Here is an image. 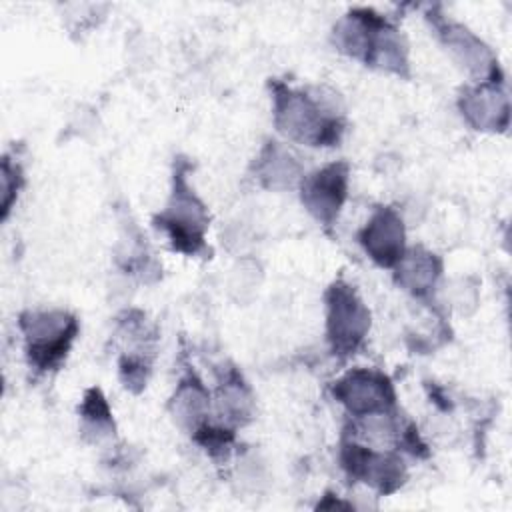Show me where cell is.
I'll use <instances>...</instances> for the list:
<instances>
[{"instance_id":"obj_4","label":"cell","mask_w":512,"mask_h":512,"mask_svg":"<svg viewBox=\"0 0 512 512\" xmlns=\"http://www.w3.org/2000/svg\"><path fill=\"white\" fill-rule=\"evenodd\" d=\"M326 302V340L338 358L352 356L370 332L372 316L354 286L336 280L324 294Z\"/></svg>"},{"instance_id":"obj_12","label":"cell","mask_w":512,"mask_h":512,"mask_svg":"<svg viewBox=\"0 0 512 512\" xmlns=\"http://www.w3.org/2000/svg\"><path fill=\"white\" fill-rule=\"evenodd\" d=\"M254 174L264 188L286 192L300 186L304 166L288 146L278 140H268L254 162Z\"/></svg>"},{"instance_id":"obj_5","label":"cell","mask_w":512,"mask_h":512,"mask_svg":"<svg viewBox=\"0 0 512 512\" xmlns=\"http://www.w3.org/2000/svg\"><path fill=\"white\" fill-rule=\"evenodd\" d=\"M332 396L354 418L392 412L396 408V392L390 378L372 368H354L332 384Z\"/></svg>"},{"instance_id":"obj_11","label":"cell","mask_w":512,"mask_h":512,"mask_svg":"<svg viewBox=\"0 0 512 512\" xmlns=\"http://www.w3.org/2000/svg\"><path fill=\"white\" fill-rule=\"evenodd\" d=\"M388 22L386 16L372 8H352L334 24L332 42L338 52L368 64L376 40Z\"/></svg>"},{"instance_id":"obj_2","label":"cell","mask_w":512,"mask_h":512,"mask_svg":"<svg viewBox=\"0 0 512 512\" xmlns=\"http://www.w3.org/2000/svg\"><path fill=\"white\" fill-rule=\"evenodd\" d=\"M208 222L210 214L188 184L186 170L176 168L170 198L154 216V226L168 236L174 250L186 256H198L206 250Z\"/></svg>"},{"instance_id":"obj_6","label":"cell","mask_w":512,"mask_h":512,"mask_svg":"<svg viewBox=\"0 0 512 512\" xmlns=\"http://www.w3.org/2000/svg\"><path fill=\"white\" fill-rule=\"evenodd\" d=\"M350 166L344 160L330 162L300 182V200L306 212L324 228H332L348 198Z\"/></svg>"},{"instance_id":"obj_18","label":"cell","mask_w":512,"mask_h":512,"mask_svg":"<svg viewBox=\"0 0 512 512\" xmlns=\"http://www.w3.org/2000/svg\"><path fill=\"white\" fill-rule=\"evenodd\" d=\"M2 220L8 218L12 204L16 202L18 190L22 188V168L8 156L2 158Z\"/></svg>"},{"instance_id":"obj_16","label":"cell","mask_w":512,"mask_h":512,"mask_svg":"<svg viewBox=\"0 0 512 512\" xmlns=\"http://www.w3.org/2000/svg\"><path fill=\"white\" fill-rule=\"evenodd\" d=\"M80 420H82V434L86 440L102 442L114 436V430H116L114 418L100 388L86 390L80 404Z\"/></svg>"},{"instance_id":"obj_1","label":"cell","mask_w":512,"mask_h":512,"mask_svg":"<svg viewBox=\"0 0 512 512\" xmlns=\"http://www.w3.org/2000/svg\"><path fill=\"white\" fill-rule=\"evenodd\" d=\"M272 116L274 126L286 138L306 146H336L344 134L342 100L334 90L316 86L294 90L274 80Z\"/></svg>"},{"instance_id":"obj_7","label":"cell","mask_w":512,"mask_h":512,"mask_svg":"<svg viewBox=\"0 0 512 512\" xmlns=\"http://www.w3.org/2000/svg\"><path fill=\"white\" fill-rule=\"evenodd\" d=\"M340 464L350 478L362 480L382 494L394 492L406 480V466L398 454L380 452L354 438L342 440Z\"/></svg>"},{"instance_id":"obj_3","label":"cell","mask_w":512,"mask_h":512,"mask_svg":"<svg viewBox=\"0 0 512 512\" xmlns=\"http://www.w3.org/2000/svg\"><path fill=\"white\" fill-rule=\"evenodd\" d=\"M28 364L38 372L56 370L78 334V320L66 310H26L20 314Z\"/></svg>"},{"instance_id":"obj_15","label":"cell","mask_w":512,"mask_h":512,"mask_svg":"<svg viewBox=\"0 0 512 512\" xmlns=\"http://www.w3.org/2000/svg\"><path fill=\"white\" fill-rule=\"evenodd\" d=\"M212 412L226 428H238L254 416V396L236 370H228L212 398Z\"/></svg>"},{"instance_id":"obj_10","label":"cell","mask_w":512,"mask_h":512,"mask_svg":"<svg viewBox=\"0 0 512 512\" xmlns=\"http://www.w3.org/2000/svg\"><path fill=\"white\" fill-rule=\"evenodd\" d=\"M358 242L374 264L394 268L406 252V228L400 212L392 206L376 208L358 232Z\"/></svg>"},{"instance_id":"obj_8","label":"cell","mask_w":512,"mask_h":512,"mask_svg":"<svg viewBox=\"0 0 512 512\" xmlns=\"http://www.w3.org/2000/svg\"><path fill=\"white\" fill-rule=\"evenodd\" d=\"M436 30L438 40L450 52V56L466 68L476 82L480 80H500L498 60L488 44H484L470 28L460 22H454L442 14L426 16Z\"/></svg>"},{"instance_id":"obj_17","label":"cell","mask_w":512,"mask_h":512,"mask_svg":"<svg viewBox=\"0 0 512 512\" xmlns=\"http://www.w3.org/2000/svg\"><path fill=\"white\" fill-rule=\"evenodd\" d=\"M150 358H148V350H130L126 352L120 362H118V368H120V380L122 384L126 386V390L138 394L146 388V382H148V376H150Z\"/></svg>"},{"instance_id":"obj_14","label":"cell","mask_w":512,"mask_h":512,"mask_svg":"<svg viewBox=\"0 0 512 512\" xmlns=\"http://www.w3.org/2000/svg\"><path fill=\"white\" fill-rule=\"evenodd\" d=\"M168 408L176 426L194 434L200 426L208 422V416L212 412V398L202 380L194 374H188L176 386Z\"/></svg>"},{"instance_id":"obj_13","label":"cell","mask_w":512,"mask_h":512,"mask_svg":"<svg viewBox=\"0 0 512 512\" xmlns=\"http://www.w3.org/2000/svg\"><path fill=\"white\" fill-rule=\"evenodd\" d=\"M392 270L394 282L402 290L410 292L414 298H426L440 280L442 260L434 252L422 246H414L406 248Z\"/></svg>"},{"instance_id":"obj_9","label":"cell","mask_w":512,"mask_h":512,"mask_svg":"<svg viewBox=\"0 0 512 512\" xmlns=\"http://www.w3.org/2000/svg\"><path fill=\"white\" fill-rule=\"evenodd\" d=\"M462 118L480 132H506L510 126V98L502 80H480L458 96Z\"/></svg>"}]
</instances>
